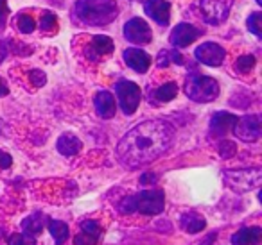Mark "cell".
<instances>
[{
  "label": "cell",
  "instance_id": "e575fe53",
  "mask_svg": "<svg viewBox=\"0 0 262 245\" xmlns=\"http://www.w3.org/2000/svg\"><path fill=\"white\" fill-rule=\"evenodd\" d=\"M169 52H171V63L183 65V58H182V54H180V52H176V51H169Z\"/></svg>",
  "mask_w": 262,
  "mask_h": 245
},
{
  "label": "cell",
  "instance_id": "7402d4cb",
  "mask_svg": "<svg viewBox=\"0 0 262 245\" xmlns=\"http://www.w3.org/2000/svg\"><path fill=\"white\" fill-rule=\"evenodd\" d=\"M176 93H178L176 83H165L155 91V97H157L158 102H171L176 97Z\"/></svg>",
  "mask_w": 262,
  "mask_h": 245
},
{
  "label": "cell",
  "instance_id": "9a60e30c",
  "mask_svg": "<svg viewBox=\"0 0 262 245\" xmlns=\"http://www.w3.org/2000/svg\"><path fill=\"white\" fill-rule=\"evenodd\" d=\"M235 122H237L235 115L226 113V111H219V113H215L210 120V133L215 134V136H225L228 131H232Z\"/></svg>",
  "mask_w": 262,
  "mask_h": 245
},
{
  "label": "cell",
  "instance_id": "4fadbf2b",
  "mask_svg": "<svg viewBox=\"0 0 262 245\" xmlns=\"http://www.w3.org/2000/svg\"><path fill=\"white\" fill-rule=\"evenodd\" d=\"M94 106H95V111L101 118L108 120L115 116L117 111V104H115V97H113L110 91H99L94 99Z\"/></svg>",
  "mask_w": 262,
  "mask_h": 245
},
{
  "label": "cell",
  "instance_id": "1f68e13d",
  "mask_svg": "<svg viewBox=\"0 0 262 245\" xmlns=\"http://www.w3.org/2000/svg\"><path fill=\"white\" fill-rule=\"evenodd\" d=\"M157 63H158V66H160V68H165V66H169V63H171V52H169V51H162L160 54H158Z\"/></svg>",
  "mask_w": 262,
  "mask_h": 245
},
{
  "label": "cell",
  "instance_id": "277c9868",
  "mask_svg": "<svg viewBox=\"0 0 262 245\" xmlns=\"http://www.w3.org/2000/svg\"><path fill=\"white\" fill-rule=\"evenodd\" d=\"M185 93L194 102H212L219 95V84L208 76L192 74L187 77Z\"/></svg>",
  "mask_w": 262,
  "mask_h": 245
},
{
  "label": "cell",
  "instance_id": "3957f363",
  "mask_svg": "<svg viewBox=\"0 0 262 245\" xmlns=\"http://www.w3.org/2000/svg\"><path fill=\"white\" fill-rule=\"evenodd\" d=\"M165 197L160 190H147L135 195H127L120 202L119 209L126 215L129 213H142V215H158L164 211Z\"/></svg>",
  "mask_w": 262,
  "mask_h": 245
},
{
  "label": "cell",
  "instance_id": "30bf717a",
  "mask_svg": "<svg viewBox=\"0 0 262 245\" xmlns=\"http://www.w3.org/2000/svg\"><path fill=\"white\" fill-rule=\"evenodd\" d=\"M194 56H196L198 61L203 63V65L219 66V65H223V61H225L226 52H225V48H223L221 45L212 43V41H207V43H201L200 47L196 48Z\"/></svg>",
  "mask_w": 262,
  "mask_h": 245
},
{
  "label": "cell",
  "instance_id": "8d00e7d4",
  "mask_svg": "<svg viewBox=\"0 0 262 245\" xmlns=\"http://www.w3.org/2000/svg\"><path fill=\"white\" fill-rule=\"evenodd\" d=\"M6 56H8V47H6V45L2 43V41H0V63L4 61Z\"/></svg>",
  "mask_w": 262,
  "mask_h": 245
},
{
  "label": "cell",
  "instance_id": "4316f807",
  "mask_svg": "<svg viewBox=\"0 0 262 245\" xmlns=\"http://www.w3.org/2000/svg\"><path fill=\"white\" fill-rule=\"evenodd\" d=\"M217 151H219V156H221V158H232V156L235 154L237 147H235V143H233V141L221 140V141H219V145H217Z\"/></svg>",
  "mask_w": 262,
  "mask_h": 245
},
{
  "label": "cell",
  "instance_id": "603a6c76",
  "mask_svg": "<svg viewBox=\"0 0 262 245\" xmlns=\"http://www.w3.org/2000/svg\"><path fill=\"white\" fill-rule=\"evenodd\" d=\"M15 23H16V27H18L20 33H24V34H31L34 29H36V22H34V18H33V16H29V15L16 16Z\"/></svg>",
  "mask_w": 262,
  "mask_h": 245
},
{
  "label": "cell",
  "instance_id": "836d02e7",
  "mask_svg": "<svg viewBox=\"0 0 262 245\" xmlns=\"http://www.w3.org/2000/svg\"><path fill=\"white\" fill-rule=\"evenodd\" d=\"M13 165V158L8 154V152L0 151V168H9Z\"/></svg>",
  "mask_w": 262,
  "mask_h": 245
},
{
  "label": "cell",
  "instance_id": "8992f818",
  "mask_svg": "<svg viewBox=\"0 0 262 245\" xmlns=\"http://www.w3.org/2000/svg\"><path fill=\"white\" fill-rule=\"evenodd\" d=\"M117 97H119V106L124 115H133L140 104V88L135 83L127 79H120L115 84Z\"/></svg>",
  "mask_w": 262,
  "mask_h": 245
},
{
  "label": "cell",
  "instance_id": "74e56055",
  "mask_svg": "<svg viewBox=\"0 0 262 245\" xmlns=\"http://www.w3.org/2000/svg\"><path fill=\"white\" fill-rule=\"evenodd\" d=\"M9 93V88H8V84L4 83V81L0 79V97H4V95H8Z\"/></svg>",
  "mask_w": 262,
  "mask_h": 245
},
{
  "label": "cell",
  "instance_id": "cb8c5ba5",
  "mask_svg": "<svg viewBox=\"0 0 262 245\" xmlns=\"http://www.w3.org/2000/svg\"><path fill=\"white\" fill-rule=\"evenodd\" d=\"M248 31L253 33L257 38H262V15L260 13H251L248 16Z\"/></svg>",
  "mask_w": 262,
  "mask_h": 245
},
{
  "label": "cell",
  "instance_id": "7c38bea8",
  "mask_svg": "<svg viewBox=\"0 0 262 245\" xmlns=\"http://www.w3.org/2000/svg\"><path fill=\"white\" fill-rule=\"evenodd\" d=\"M146 13L158 26L165 27L169 26V20H171V4L167 0H147Z\"/></svg>",
  "mask_w": 262,
  "mask_h": 245
},
{
  "label": "cell",
  "instance_id": "ba28073f",
  "mask_svg": "<svg viewBox=\"0 0 262 245\" xmlns=\"http://www.w3.org/2000/svg\"><path fill=\"white\" fill-rule=\"evenodd\" d=\"M233 134L243 141H257L262 134V122L258 115H246L243 118H237V122L232 127Z\"/></svg>",
  "mask_w": 262,
  "mask_h": 245
},
{
  "label": "cell",
  "instance_id": "52a82bcc",
  "mask_svg": "<svg viewBox=\"0 0 262 245\" xmlns=\"http://www.w3.org/2000/svg\"><path fill=\"white\" fill-rule=\"evenodd\" d=\"M230 8H232V0H201L200 9L201 16L207 23L217 26L228 18Z\"/></svg>",
  "mask_w": 262,
  "mask_h": 245
},
{
  "label": "cell",
  "instance_id": "9c48e42d",
  "mask_svg": "<svg viewBox=\"0 0 262 245\" xmlns=\"http://www.w3.org/2000/svg\"><path fill=\"white\" fill-rule=\"evenodd\" d=\"M124 36H126V40H129L131 43L146 45L151 41L153 33H151L149 26H147L142 18H131V20H127L126 26H124Z\"/></svg>",
  "mask_w": 262,
  "mask_h": 245
},
{
  "label": "cell",
  "instance_id": "f546056e",
  "mask_svg": "<svg viewBox=\"0 0 262 245\" xmlns=\"http://www.w3.org/2000/svg\"><path fill=\"white\" fill-rule=\"evenodd\" d=\"M31 83L38 88L43 86V84L47 83V76H45L41 70H33V72H31Z\"/></svg>",
  "mask_w": 262,
  "mask_h": 245
},
{
  "label": "cell",
  "instance_id": "d6986e66",
  "mask_svg": "<svg viewBox=\"0 0 262 245\" xmlns=\"http://www.w3.org/2000/svg\"><path fill=\"white\" fill-rule=\"evenodd\" d=\"M180 226H182V229L185 231V233L196 234V233H201V231L207 227V220H205L201 215H198L196 211H189V213H183L182 215Z\"/></svg>",
  "mask_w": 262,
  "mask_h": 245
},
{
  "label": "cell",
  "instance_id": "2e32d148",
  "mask_svg": "<svg viewBox=\"0 0 262 245\" xmlns=\"http://www.w3.org/2000/svg\"><path fill=\"white\" fill-rule=\"evenodd\" d=\"M262 240V229L260 227H243L239 229L232 238V245H258Z\"/></svg>",
  "mask_w": 262,
  "mask_h": 245
},
{
  "label": "cell",
  "instance_id": "484cf974",
  "mask_svg": "<svg viewBox=\"0 0 262 245\" xmlns=\"http://www.w3.org/2000/svg\"><path fill=\"white\" fill-rule=\"evenodd\" d=\"M235 66H237V70H239L241 74H248V72H251V68H253V66H255V58H253V56H250V54L241 56V58L237 59Z\"/></svg>",
  "mask_w": 262,
  "mask_h": 245
},
{
  "label": "cell",
  "instance_id": "6da1fadb",
  "mask_svg": "<svg viewBox=\"0 0 262 245\" xmlns=\"http://www.w3.org/2000/svg\"><path fill=\"white\" fill-rule=\"evenodd\" d=\"M174 127L165 120H146L127 131L117 145V159L127 168H139L171 149Z\"/></svg>",
  "mask_w": 262,
  "mask_h": 245
},
{
  "label": "cell",
  "instance_id": "f1b7e54d",
  "mask_svg": "<svg viewBox=\"0 0 262 245\" xmlns=\"http://www.w3.org/2000/svg\"><path fill=\"white\" fill-rule=\"evenodd\" d=\"M97 241H99L97 238L90 236V234L83 233V231H81V233L77 234L76 238H74V245H95Z\"/></svg>",
  "mask_w": 262,
  "mask_h": 245
},
{
  "label": "cell",
  "instance_id": "7a4b0ae2",
  "mask_svg": "<svg viewBox=\"0 0 262 245\" xmlns=\"http://www.w3.org/2000/svg\"><path fill=\"white\" fill-rule=\"evenodd\" d=\"M119 15L115 0H77L74 6V18L83 26H108Z\"/></svg>",
  "mask_w": 262,
  "mask_h": 245
},
{
  "label": "cell",
  "instance_id": "e0dca14e",
  "mask_svg": "<svg viewBox=\"0 0 262 245\" xmlns=\"http://www.w3.org/2000/svg\"><path fill=\"white\" fill-rule=\"evenodd\" d=\"M45 226H47V216H45L43 213L36 211V213H33V215L27 216V218H24L22 231L26 236L34 238V236H38V234L43 233Z\"/></svg>",
  "mask_w": 262,
  "mask_h": 245
},
{
  "label": "cell",
  "instance_id": "5b68a950",
  "mask_svg": "<svg viewBox=\"0 0 262 245\" xmlns=\"http://www.w3.org/2000/svg\"><path fill=\"white\" fill-rule=\"evenodd\" d=\"M225 181L232 190L235 191H250L257 188L262 181V170L253 168H237V170H225Z\"/></svg>",
  "mask_w": 262,
  "mask_h": 245
},
{
  "label": "cell",
  "instance_id": "d6a6232c",
  "mask_svg": "<svg viewBox=\"0 0 262 245\" xmlns=\"http://www.w3.org/2000/svg\"><path fill=\"white\" fill-rule=\"evenodd\" d=\"M9 13V8H8V0H0V29L4 27L6 23V16Z\"/></svg>",
  "mask_w": 262,
  "mask_h": 245
},
{
  "label": "cell",
  "instance_id": "ffe728a7",
  "mask_svg": "<svg viewBox=\"0 0 262 245\" xmlns=\"http://www.w3.org/2000/svg\"><path fill=\"white\" fill-rule=\"evenodd\" d=\"M81 147H83V143L76 134L65 133L58 138V151L63 156H76L81 151Z\"/></svg>",
  "mask_w": 262,
  "mask_h": 245
},
{
  "label": "cell",
  "instance_id": "8fae6325",
  "mask_svg": "<svg viewBox=\"0 0 262 245\" xmlns=\"http://www.w3.org/2000/svg\"><path fill=\"white\" fill-rule=\"evenodd\" d=\"M203 34V31L198 29V27L190 26V23H180L172 29L171 33V43L178 48H183V47H189L194 40Z\"/></svg>",
  "mask_w": 262,
  "mask_h": 245
},
{
  "label": "cell",
  "instance_id": "f35d334b",
  "mask_svg": "<svg viewBox=\"0 0 262 245\" xmlns=\"http://www.w3.org/2000/svg\"><path fill=\"white\" fill-rule=\"evenodd\" d=\"M255 2H257V4H262V0H255Z\"/></svg>",
  "mask_w": 262,
  "mask_h": 245
},
{
  "label": "cell",
  "instance_id": "ac0fdd59",
  "mask_svg": "<svg viewBox=\"0 0 262 245\" xmlns=\"http://www.w3.org/2000/svg\"><path fill=\"white\" fill-rule=\"evenodd\" d=\"M113 52V41L108 36H94L92 40V47L88 48V58L92 61H97L102 56H108Z\"/></svg>",
  "mask_w": 262,
  "mask_h": 245
},
{
  "label": "cell",
  "instance_id": "44dd1931",
  "mask_svg": "<svg viewBox=\"0 0 262 245\" xmlns=\"http://www.w3.org/2000/svg\"><path fill=\"white\" fill-rule=\"evenodd\" d=\"M49 231H51L52 238H54V243L56 245H63L69 238V226L61 220H52L49 222Z\"/></svg>",
  "mask_w": 262,
  "mask_h": 245
},
{
  "label": "cell",
  "instance_id": "d590c367",
  "mask_svg": "<svg viewBox=\"0 0 262 245\" xmlns=\"http://www.w3.org/2000/svg\"><path fill=\"white\" fill-rule=\"evenodd\" d=\"M155 181H157V176H155V174H144V176L140 177V183H142V184L155 183Z\"/></svg>",
  "mask_w": 262,
  "mask_h": 245
},
{
  "label": "cell",
  "instance_id": "83f0119b",
  "mask_svg": "<svg viewBox=\"0 0 262 245\" xmlns=\"http://www.w3.org/2000/svg\"><path fill=\"white\" fill-rule=\"evenodd\" d=\"M8 245H36V243H34L33 238L26 236V234H13V236H9Z\"/></svg>",
  "mask_w": 262,
  "mask_h": 245
},
{
  "label": "cell",
  "instance_id": "d4e9b609",
  "mask_svg": "<svg viewBox=\"0 0 262 245\" xmlns=\"http://www.w3.org/2000/svg\"><path fill=\"white\" fill-rule=\"evenodd\" d=\"M81 231L86 234H90V236L94 238H101L102 234V227L99 222H95V220H84V222H81Z\"/></svg>",
  "mask_w": 262,
  "mask_h": 245
},
{
  "label": "cell",
  "instance_id": "4dcf8cb0",
  "mask_svg": "<svg viewBox=\"0 0 262 245\" xmlns=\"http://www.w3.org/2000/svg\"><path fill=\"white\" fill-rule=\"evenodd\" d=\"M54 26H56V16L52 15V13H47V15L41 18V29L49 31V29H52Z\"/></svg>",
  "mask_w": 262,
  "mask_h": 245
},
{
  "label": "cell",
  "instance_id": "5bb4252c",
  "mask_svg": "<svg viewBox=\"0 0 262 245\" xmlns=\"http://www.w3.org/2000/svg\"><path fill=\"white\" fill-rule=\"evenodd\" d=\"M124 61H126V65L129 66V68H133L139 74L147 72V68H149V65H151L149 56L144 51H140V48H126V51H124Z\"/></svg>",
  "mask_w": 262,
  "mask_h": 245
}]
</instances>
